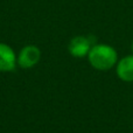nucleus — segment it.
<instances>
[{"label":"nucleus","mask_w":133,"mask_h":133,"mask_svg":"<svg viewBox=\"0 0 133 133\" xmlns=\"http://www.w3.org/2000/svg\"><path fill=\"white\" fill-rule=\"evenodd\" d=\"M88 60L95 69L106 71L112 69L118 62V54L109 44H94L88 54Z\"/></svg>","instance_id":"f257e3e1"},{"label":"nucleus","mask_w":133,"mask_h":133,"mask_svg":"<svg viewBox=\"0 0 133 133\" xmlns=\"http://www.w3.org/2000/svg\"><path fill=\"white\" fill-rule=\"evenodd\" d=\"M41 57V51L36 46H26L18 55V64L22 69H29L36 65Z\"/></svg>","instance_id":"f03ea898"},{"label":"nucleus","mask_w":133,"mask_h":133,"mask_svg":"<svg viewBox=\"0 0 133 133\" xmlns=\"http://www.w3.org/2000/svg\"><path fill=\"white\" fill-rule=\"evenodd\" d=\"M92 46L94 44H92L91 37L79 35V36L71 39V41L69 42L68 50L70 55H72L74 57H84L89 54Z\"/></svg>","instance_id":"7ed1b4c3"},{"label":"nucleus","mask_w":133,"mask_h":133,"mask_svg":"<svg viewBox=\"0 0 133 133\" xmlns=\"http://www.w3.org/2000/svg\"><path fill=\"white\" fill-rule=\"evenodd\" d=\"M18 63L14 50L6 43H0V71H12L15 69Z\"/></svg>","instance_id":"20e7f679"},{"label":"nucleus","mask_w":133,"mask_h":133,"mask_svg":"<svg viewBox=\"0 0 133 133\" xmlns=\"http://www.w3.org/2000/svg\"><path fill=\"white\" fill-rule=\"evenodd\" d=\"M117 76L123 82H133V55L123 57L117 62Z\"/></svg>","instance_id":"39448f33"},{"label":"nucleus","mask_w":133,"mask_h":133,"mask_svg":"<svg viewBox=\"0 0 133 133\" xmlns=\"http://www.w3.org/2000/svg\"><path fill=\"white\" fill-rule=\"evenodd\" d=\"M131 48H132V53H133V42H132V47H131Z\"/></svg>","instance_id":"423d86ee"}]
</instances>
